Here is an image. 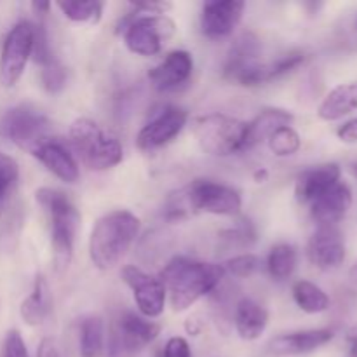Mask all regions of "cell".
Instances as JSON below:
<instances>
[{"label":"cell","mask_w":357,"mask_h":357,"mask_svg":"<svg viewBox=\"0 0 357 357\" xmlns=\"http://www.w3.org/2000/svg\"><path fill=\"white\" fill-rule=\"evenodd\" d=\"M246 3L241 0L206 2L201 14V30L208 38L229 37L243 20Z\"/></svg>","instance_id":"5bb4252c"},{"label":"cell","mask_w":357,"mask_h":357,"mask_svg":"<svg viewBox=\"0 0 357 357\" xmlns=\"http://www.w3.org/2000/svg\"><path fill=\"white\" fill-rule=\"evenodd\" d=\"M349 342H351V349H349V354H351V357H357V335L349 338Z\"/></svg>","instance_id":"b9f144b4"},{"label":"cell","mask_w":357,"mask_h":357,"mask_svg":"<svg viewBox=\"0 0 357 357\" xmlns=\"http://www.w3.org/2000/svg\"><path fill=\"white\" fill-rule=\"evenodd\" d=\"M307 257L314 267L333 271L345 261V241L337 227H319L307 244Z\"/></svg>","instance_id":"4fadbf2b"},{"label":"cell","mask_w":357,"mask_h":357,"mask_svg":"<svg viewBox=\"0 0 357 357\" xmlns=\"http://www.w3.org/2000/svg\"><path fill=\"white\" fill-rule=\"evenodd\" d=\"M303 63H305V54L302 51L288 52V54L281 56L275 61L264 63V84L272 82V80L279 79L282 75H288Z\"/></svg>","instance_id":"f546056e"},{"label":"cell","mask_w":357,"mask_h":357,"mask_svg":"<svg viewBox=\"0 0 357 357\" xmlns=\"http://www.w3.org/2000/svg\"><path fill=\"white\" fill-rule=\"evenodd\" d=\"M37 357H59L58 347H56L52 338H44V340L40 342L37 351Z\"/></svg>","instance_id":"f35d334b"},{"label":"cell","mask_w":357,"mask_h":357,"mask_svg":"<svg viewBox=\"0 0 357 357\" xmlns=\"http://www.w3.org/2000/svg\"><path fill=\"white\" fill-rule=\"evenodd\" d=\"M122 279L131 288L136 307L143 317L153 319L164 312L167 295L159 278L146 274L135 265H126L122 268Z\"/></svg>","instance_id":"7c38bea8"},{"label":"cell","mask_w":357,"mask_h":357,"mask_svg":"<svg viewBox=\"0 0 357 357\" xmlns=\"http://www.w3.org/2000/svg\"><path fill=\"white\" fill-rule=\"evenodd\" d=\"M253 178H255V181H258V183H264V181L267 180V178H268L267 169H265V167H260V169L255 171V173H253Z\"/></svg>","instance_id":"60d3db41"},{"label":"cell","mask_w":357,"mask_h":357,"mask_svg":"<svg viewBox=\"0 0 357 357\" xmlns=\"http://www.w3.org/2000/svg\"><path fill=\"white\" fill-rule=\"evenodd\" d=\"M56 6L70 21L96 24L100 23L101 16H103L105 3L98 2V0H89V2H72V0L65 2V0H61V2H56Z\"/></svg>","instance_id":"83f0119b"},{"label":"cell","mask_w":357,"mask_h":357,"mask_svg":"<svg viewBox=\"0 0 357 357\" xmlns=\"http://www.w3.org/2000/svg\"><path fill=\"white\" fill-rule=\"evenodd\" d=\"M31 155L49 171L59 178L65 183H77L80 178L79 164H77L75 157L70 152L68 146L59 139L51 138L40 143L31 150Z\"/></svg>","instance_id":"2e32d148"},{"label":"cell","mask_w":357,"mask_h":357,"mask_svg":"<svg viewBox=\"0 0 357 357\" xmlns=\"http://www.w3.org/2000/svg\"><path fill=\"white\" fill-rule=\"evenodd\" d=\"M335 338V331L330 328H319V330H303L284 333L275 337L268 344L272 354L275 356H303L324 347Z\"/></svg>","instance_id":"ac0fdd59"},{"label":"cell","mask_w":357,"mask_h":357,"mask_svg":"<svg viewBox=\"0 0 357 357\" xmlns=\"http://www.w3.org/2000/svg\"><path fill=\"white\" fill-rule=\"evenodd\" d=\"M52 309V293L44 275H37L33 289L20 307L21 317L30 326H38L47 319Z\"/></svg>","instance_id":"cb8c5ba5"},{"label":"cell","mask_w":357,"mask_h":357,"mask_svg":"<svg viewBox=\"0 0 357 357\" xmlns=\"http://www.w3.org/2000/svg\"><path fill=\"white\" fill-rule=\"evenodd\" d=\"M225 275L223 265L206 264L187 257H174L160 271V282L176 312L190 309L195 302L215 291Z\"/></svg>","instance_id":"6da1fadb"},{"label":"cell","mask_w":357,"mask_h":357,"mask_svg":"<svg viewBox=\"0 0 357 357\" xmlns=\"http://www.w3.org/2000/svg\"><path fill=\"white\" fill-rule=\"evenodd\" d=\"M342 169L338 164L328 162L321 166L310 167V169L300 173L296 178L295 195L302 204H312L326 192H330L335 185L340 183Z\"/></svg>","instance_id":"e0dca14e"},{"label":"cell","mask_w":357,"mask_h":357,"mask_svg":"<svg viewBox=\"0 0 357 357\" xmlns=\"http://www.w3.org/2000/svg\"><path fill=\"white\" fill-rule=\"evenodd\" d=\"M31 58H33L35 63L40 66H45V65H49L51 61H54L51 45H49L47 33H45V30L42 24L35 26V40H33V51H31Z\"/></svg>","instance_id":"e575fe53"},{"label":"cell","mask_w":357,"mask_h":357,"mask_svg":"<svg viewBox=\"0 0 357 357\" xmlns=\"http://www.w3.org/2000/svg\"><path fill=\"white\" fill-rule=\"evenodd\" d=\"M351 278H352V281L357 282V264L352 265V268H351Z\"/></svg>","instance_id":"7bdbcfd3"},{"label":"cell","mask_w":357,"mask_h":357,"mask_svg":"<svg viewBox=\"0 0 357 357\" xmlns=\"http://www.w3.org/2000/svg\"><path fill=\"white\" fill-rule=\"evenodd\" d=\"M70 142L80 162L94 171L112 169L122 162V145L91 119H75L70 126Z\"/></svg>","instance_id":"277c9868"},{"label":"cell","mask_w":357,"mask_h":357,"mask_svg":"<svg viewBox=\"0 0 357 357\" xmlns=\"http://www.w3.org/2000/svg\"><path fill=\"white\" fill-rule=\"evenodd\" d=\"M267 142L271 152L278 157L295 155L300 146H302V138L291 126H284V128L278 129Z\"/></svg>","instance_id":"f1b7e54d"},{"label":"cell","mask_w":357,"mask_h":357,"mask_svg":"<svg viewBox=\"0 0 357 357\" xmlns=\"http://www.w3.org/2000/svg\"><path fill=\"white\" fill-rule=\"evenodd\" d=\"M35 199L44 209L51 227V246L56 271L63 272L73 257L77 230L80 225V213L66 194L58 188L42 187L35 192Z\"/></svg>","instance_id":"3957f363"},{"label":"cell","mask_w":357,"mask_h":357,"mask_svg":"<svg viewBox=\"0 0 357 357\" xmlns=\"http://www.w3.org/2000/svg\"><path fill=\"white\" fill-rule=\"evenodd\" d=\"M194 72V58L188 51H173L149 72V80L159 93L185 86Z\"/></svg>","instance_id":"9a60e30c"},{"label":"cell","mask_w":357,"mask_h":357,"mask_svg":"<svg viewBox=\"0 0 357 357\" xmlns=\"http://www.w3.org/2000/svg\"><path fill=\"white\" fill-rule=\"evenodd\" d=\"M139 227L138 216L128 209H115L101 216L89 237V257L94 267L110 271L121 264L138 237Z\"/></svg>","instance_id":"7a4b0ae2"},{"label":"cell","mask_w":357,"mask_h":357,"mask_svg":"<svg viewBox=\"0 0 357 357\" xmlns=\"http://www.w3.org/2000/svg\"><path fill=\"white\" fill-rule=\"evenodd\" d=\"M49 117L31 105H17L0 119V136L30 153L35 146L49 138Z\"/></svg>","instance_id":"ba28073f"},{"label":"cell","mask_w":357,"mask_h":357,"mask_svg":"<svg viewBox=\"0 0 357 357\" xmlns=\"http://www.w3.org/2000/svg\"><path fill=\"white\" fill-rule=\"evenodd\" d=\"M351 173H352V176H354L357 180V162L351 164Z\"/></svg>","instance_id":"ee69618b"},{"label":"cell","mask_w":357,"mask_h":357,"mask_svg":"<svg viewBox=\"0 0 357 357\" xmlns=\"http://www.w3.org/2000/svg\"><path fill=\"white\" fill-rule=\"evenodd\" d=\"M80 357H103L105 323L100 316H86L80 321Z\"/></svg>","instance_id":"d4e9b609"},{"label":"cell","mask_w":357,"mask_h":357,"mask_svg":"<svg viewBox=\"0 0 357 357\" xmlns=\"http://www.w3.org/2000/svg\"><path fill=\"white\" fill-rule=\"evenodd\" d=\"M293 300L305 314H321L330 309V296L310 281H296L293 284Z\"/></svg>","instance_id":"484cf974"},{"label":"cell","mask_w":357,"mask_h":357,"mask_svg":"<svg viewBox=\"0 0 357 357\" xmlns=\"http://www.w3.org/2000/svg\"><path fill=\"white\" fill-rule=\"evenodd\" d=\"M188 215L209 213L216 216H236L243 208L241 194L234 187L199 178L180 190Z\"/></svg>","instance_id":"8992f818"},{"label":"cell","mask_w":357,"mask_h":357,"mask_svg":"<svg viewBox=\"0 0 357 357\" xmlns=\"http://www.w3.org/2000/svg\"><path fill=\"white\" fill-rule=\"evenodd\" d=\"M31 7H33L35 13L42 14V13H47V10L51 9V3L49 2H33L31 3Z\"/></svg>","instance_id":"ab89813d"},{"label":"cell","mask_w":357,"mask_h":357,"mask_svg":"<svg viewBox=\"0 0 357 357\" xmlns=\"http://www.w3.org/2000/svg\"><path fill=\"white\" fill-rule=\"evenodd\" d=\"M132 16L122 21L119 33L124 35L126 47L138 56H155L162 51L164 44L174 35V23L167 16Z\"/></svg>","instance_id":"52a82bcc"},{"label":"cell","mask_w":357,"mask_h":357,"mask_svg":"<svg viewBox=\"0 0 357 357\" xmlns=\"http://www.w3.org/2000/svg\"><path fill=\"white\" fill-rule=\"evenodd\" d=\"M20 180V166L7 153L0 152V208L7 202Z\"/></svg>","instance_id":"4dcf8cb0"},{"label":"cell","mask_w":357,"mask_h":357,"mask_svg":"<svg viewBox=\"0 0 357 357\" xmlns=\"http://www.w3.org/2000/svg\"><path fill=\"white\" fill-rule=\"evenodd\" d=\"M354 110H357V80L333 87L317 108V115L323 121L333 122Z\"/></svg>","instance_id":"603a6c76"},{"label":"cell","mask_w":357,"mask_h":357,"mask_svg":"<svg viewBox=\"0 0 357 357\" xmlns=\"http://www.w3.org/2000/svg\"><path fill=\"white\" fill-rule=\"evenodd\" d=\"M2 357H30L28 356L26 345L23 337L17 330H10L3 342V356Z\"/></svg>","instance_id":"d590c367"},{"label":"cell","mask_w":357,"mask_h":357,"mask_svg":"<svg viewBox=\"0 0 357 357\" xmlns=\"http://www.w3.org/2000/svg\"><path fill=\"white\" fill-rule=\"evenodd\" d=\"M234 323H236L237 335L243 340H258L268 326V312L253 298H241L237 302Z\"/></svg>","instance_id":"7402d4cb"},{"label":"cell","mask_w":357,"mask_h":357,"mask_svg":"<svg viewBox=\"0 0 357 357\" xmlns=\"http://www.w3.org/2000/svg\"><path fill=\"white\" fill-rule=\"evenodd\" d=\"M295 117L291 112L284 108H264L253 121L246 122V136H244V150L260 145L264 139H268L278 129L291 126Z\"/></svg>","instance_id":"44dd1931"},{"label":"cell","mask_w":357,"mask_h":357,"mask_svg":"<svg viewBox=\"0 0 357 357\" xmlns=\"http://www.w3.org/2000/svg\"><path fill=\"white\" fill-rule=\"evenodd\" d=\"M223 75L244 87L264 84V61H260V40L253 33H243L234 40L223 65Z\"/></svg>","instance_id":"9c48e42d"},{"label":"cell","mask_w":357,"mask_h":357,"mask_svg":"<svg viewBox=\"0 0 357 357\" xmlns=\"http://www.w3.org/2000/svg\"><path fill=\"white\" fill-rule=\"evenodd\" d=\"M220 239L225 241L229 246H239L246 248L257 241V229H255L253 223L248 218L239 220L234 227L225 229L223 232H220Z\"/></svg>","instance_id":"1f68e13d"},{"label":"cell","mask_w":357,"mask_h":357,"mask_svg":"<svg viewBox=\"0 0 357 357\" xmlns=\"http://www.w3.org/2000/svg\"><path fill=\"white\" fill-rule=\"evenodd\" d=\"M298 264V255L295 246L288 243L275 244L267 257V271L275 281H286L291 278Z\"/></svg>","instance_id":"4316f807"},{"label":"cell","mask_w":357,"mask_h":357,"mask_svg":"<svg viewBox=\"0 0 357 357\" xmlns=\"http://www.w3.org/2000/svg\"><path fill=\"white\" fill-rule=\"evenodd\" d=\"M337 136L344 143H357V119L347 121L337 129Z\"/></svg>","instance_id":"74e56055"},{"label":"cell","mask_w":357,"mask_h":357,"mask_svg":"<svg viewBox=\"0 0 357 357\" xmlns=\"http://www.w3.org/2000/svg\"><path fill=\"white\" fill-rule=\"evenodd\" d=\"M40 80L42 86L47 93H59V91L65 89L66 86V68L59 61H51L49 65L42 66L40 72Z\"/></svg>","instance_id":"836d02e7"},{"label":"cell","mask_w":357,"mask_h":357,"mask_svg":"<svg viewBox=\"0 0 357 357\" xmlns=\"http://www.w3.org/2000/svg\"><path fill=\"white\" fill-rule=\"evenodd\" d=\"M35 40V24L20 21L10 28L0 54V84L14 87L24 73L28 59L31 58Z\"/></svg>","instance_id":"30bf717a"},{"label":"cell","mask_w":357,"mask_h":357,"mask_svg":"<svg viewBox=\"0 0 357 357\" xmlns=\"http://www.w3.org/2000/svg\"><path fill=\"white\" fill-rule=\"evenodd\" d=\"M187 121V110L176 105H162L150 114V119L136 136V145L143 152L162 149L180 135Z\"/></svg>","instance_id":"8fae6325"},{"label":"cell","mask_w":357,"mask_h":357,"mask_svg":"<svg viewBox=\"0 0 357 357\" xmlns=\"http://www.w3.org/2000/svg\"><path fill=\"white\" fill-rule=\"evenodd\" d=\"M352 201V190L349 185L340 181L323 197L310 204V215L319 223V227H337V223L342 222L351 209Z\"/></svg>","instance_id":"ffe728a7"},{"label":"cell","mask_w":357,"mask_h":357,"mask_svg":"<svg viewBox=\"0 0 357 357\" xmlns=\"http://www.w3.org/2000/svg\"><path fill=\"white\" fill-rule=\"evenodd\" d=\"M192 131L206 153L229 157L244 152L246 122L225 114H208L192 121Z\"/></svg>","instance_id":"5b68a950"},{"label":"cell","mask_w":357,"mask_h":357,"mask_svg":"<svg viewBox=\"0 0 357 357\" xmlns=\"http://www.w3.org/2000/svg\"><path fill=\"white\" fill-rule=\"evenodd\" d=\"M162 357H192L190 345L183 337L169 338L162 351Z\"/></svg>","instance_id":"8d00e7d4"},{"label":"cell","mask_w":357,"mask_h":357,"mask_svg":"<svg viewBox=\"0 0 357 357\" xmlns=\"http://www.w3.org/2000/svg\"><path fill=\"white\" fill-rule=\"evenodd\" d=\"M115 333L121 347H124L126 351H139L159 337L160 326L136 312L126 310L119 316Z\"/></svg>","instance_id":"d6986e66"},{"label":"cell","mask_w":357,"mask_h":357,"mask_svg":"<svg viewBox=\"0 0 357 357\" xmlns=\"http://www.w3.org/2000/svg\"><path fill=\"white\" fill-rule=\"evenodd\" d=\"M356 24H357V23H356Z\"/></svg>","instance_id":"f6af8a7d"},{"label":"cell","mask_w":357,"mask_h":357,"mask_svg":"<svg viewBox=\"0 0 357 357\" xmlns=\"http://www.w3.org/2000/svg\"><path fill=\"white\" fill-rule=\"evenodd\" d=\"M223 268H225V272L232 274L234 278H251V275H255L261 268V260L257 255L251 253L237 255V257L225 261Z\"/></svg>","instance_id":"d6a6232c"}]
</instances>
